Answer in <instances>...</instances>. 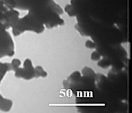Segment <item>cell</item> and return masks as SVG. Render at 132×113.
Listing matches in <instances>:
<instances>
[{
    "label": "cell",
    "mask_w": 132,
    "mask_h": 113,
    "mask_svg": "<svg viewBox=\"0 0 132 113\" xmlns=\"http://www.w3.org/2000/svg\"><path fill=\"white\" fill-rule=\"evenodd\" d=\"M15 8L22 10H30L37 7L49 5L52 0H14Z\"/></svg>",
    "instance_id": "4"
},
{
    "label": "cell",
    "mask_w": 132,
    "mask_h": 113,
    "mask_svg": "<svg viewBox=\"0 0 132 113\" xmlns=\"http://www.w3.org/2000/svg\"><path fill=\"white\" fill-rule=\"evenodd\" d=\"M24 68H19L15 71V76L19 79H23L25 80H30L34 77H37L35 68L33 67L31 60L25 59L23 63Z\"/></svg>",
    "instance_id": "3"
},
{
    "label": "cell",
    "mask_w": 132,
    "mask_h": 113,
    "mask_svg": "<svg viewBox=\"0 0 132 113\" xmlns=\"http://www.w3.org/2000/svg\"><path fill=\"white\" fill-rule=\"evenodd\" d=\"M6 30L3 23L0 22V58L12 56L15 53L12 38Z\"/></svg>",
    "instance_id": "2"
},
{
    "label": "cell",
    "mask_w": 132,
    "mask_h": 113,
    "mask_svg": "<svg viewBox=\"0 0 132 113\" xmlns=\"http://www.w3.org/2000/svg\"><path fill=\"white\" fill-rule=\"evenodd\" d=\"M45 27L44 25L36 20L29 13L18 20L12 27L13 34L18 36L25 31H32L37 33H43Z\"/></svg>",
    "instance_id": "1"
},
{
    "label": "cell",
    "mask_w": 132,
    "mask_h": 113,
    "mask_svg": "<svg viewBox=\"0 0 132 113\" xmlns=\"http://www.w3.org/2000/svg\"><path fill=\"white\" fill-rule=\"evenodd\" d=\"M8 10V8H7L4 5L3 1H1V0H0V12L5 13V12H6Z\"/></svg>",
    "instance_id": "12"
},
{
    "label": "cell",
    "mask_w": 132,
    "mask_h": 113,
    "mask_svg": "<svg viewBox=\"0 0 132 113\" xmlns=\"http://www.w3.org/2000/svg\"><path fill=\"white\" fill-rule=\"evenodd\" d=\"M13 102L11 100L4 99L2 95L0 97V109L3 111L8 112L12 109Z\"/></svg>",
    "instance_id": "6"
},
{
    "label": "cell",
    "mask_w": 132,
    "mask_h": 113,
    "mask_svg": "<svg viewBox=\"0 0 132 113\" xmlns=\"http://www.w3.org/2000/svg\"><path fill=\"white\" fill-rule=\"evenodd\" d=\"M100 56H101L99 55L98 53L94 52L92 54V57H91V58H92V59L95 60V61H96V60H98L99 59H100V58H101Z\"/></svg>",
    "instance_id": "13"
},
{
    "label": "cell",
    "mask_w": 132,
    "mask_h": 113,
    "mask_svg": "<svg viewBox=\"0 0 132 113\" xmlns=\"http://www.w3.org/2000/svg\"><path fill=\"white\" fill-rule=\"evenodd\" d=\"M4 20H5V15H4L3 12H0V22L3 23Z\"/></svg>",
    "instance_id": "15"
},
{
    "label": "cell",
    "mask_w": 132,
    "mask_h": 113,
    "mask_svg": "<svg viewBox=\"0 0 132 113\" xmlns=\"http://www.w3.org/2000/svg\"><path fill=\"white\" fill-rule=\"evenodd\" d=\"M21 65L20 60L19 59H13L12 60V62L11 63L12 66V70L15 71L17 68H19V66Z\"/></svg>",
    "instance_id": "11"
},
{
    "label": "cell",
    "mask_w": 132,
    "mask_h": 113,
    "mask_svg": "<svg viewBox=\"0 0 132 113\" xmlns=\"http://www.w3.org/2000/svg\"><path fill=\"white\" fill-rule=\"evenodd\" d=\"M5 15V20L3 24L6 29L13 27L14 25L16 23L19 19L20 13L15 9L8 10L4 13Z\"/></svg>",
    "instance_id": "5"
},
{
    "label": "cell",
    "mask_w": 132,
    "mask_h": 113,
    "mask_svg": "<svg viewBox=\"0 0 132 113\" xmlns=\"http://www.w3.org/2000/svg\"><path fill=\"white\" fill-rule=\"evenodd\" d=\"M86 46L88 47V48H94L95 47V44L94 43L92 42L90 40H87V42H86Z\"/></svg>",
    "instance_id": "14"
},
{
    "label": "cell",
    "mask_w": 132,
    "mask_h": 113,
    "mask_svg": "<svg viewBox=\"0 0 132 113\" xmlns=\"http://www.w3.org/2000/svg\"><path fill=\"white\" fill-rule=\"evenodd\" d=\"M35 70H36V75H37V77L39 76H42V77H46L47 75V73L44 70L43 68L40 66H38L35 68Z\"/></svg>",
    "instance_id": "10"
},
{
    "label": "cell",
    "mask_w": 132,
    "mask_h": 113,
    "mask_svg": "<svg viewBox=\"0 0 132 113\" xmlns=\"http://www.w3.org/2000/svg\"><path fill=\"white\" fill-rule=\"evenodd\" d=\"M64 10H65V12L68 14V15H69L70 16H77V12H76L75 8H74L72 5H70V4H68V5H67V6H65V8H64Z\"/></svg>",
    "instance_id": "8"
},
{
    "label": "cell",
    "mask_w": 132,
    "mask_h": 113,
    "mask_svg": "<svg viewBox=\"0 0 132 113\" xmlns=\"http://www.w3.org/2000/svg\"><path fill=\"white\" fill-rule=\"evenodd\" d=\"M12 70V66L10 63H0V83L7 72Z\"/></svg>",
    "instance_id": "7"
},
{
    "label": "cell",
    "mask_w": 132,
    "mask_h": 113,
    "mask_svg": "<svg viewBox=\"0 0 132 113\" xmlns=\"http://www.w3.org/2000/svg\"><path fill=\"white\" fill-rule=\"evenodd\" d=\"M3 3L4 5L8 9L12 10L15 8V2L14 0H1Z\"/></svg>",
    "instance_id": "9"
}]
</instances>
